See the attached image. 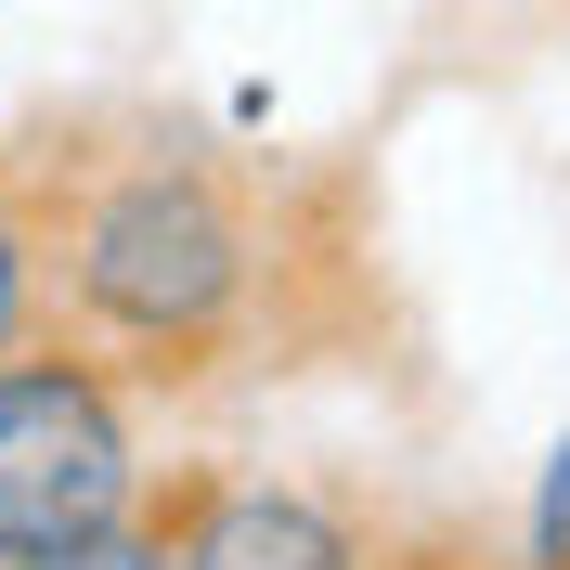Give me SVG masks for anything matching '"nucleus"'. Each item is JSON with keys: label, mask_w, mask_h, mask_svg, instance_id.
<instances>
[{"label": "nucleus", "mask_w": 570, "mask_h": 570, "mask_svg": "<svg viewBox=\"0 0 570 570\" xmlns=\"http://www.w3.org/2000/svg\"><path fill=\"white\" fill-rule=\"evenodd\" d=\"M220 117H234V130H273L285 105H273V78H234V91H220Z\"/></svg>", "instance_id": "0eeeda50"}, {"label": "nucleus", "mask_w": 570, "mask_h": 570, "mask_svg": "<svg viewBox=\"0 0 570 570\" xmlns=\"http://www.w3.org/2000/svg\"><path fill=\"white\" fill-rule=\"evenodd\" d=\"M519 570H570V428L544 441L532 493H519Z\"/></svg>", "instance_id": "423d86ee"}, {"label": "nucleus", "mask_w": 570, "mask_h": 570, "mask_svg": "<svg viewBox=\"0 0 570 570\" xmlns=\"http://www.w3.org/2000/svg\"><path fill=\"white\" fill-rule=\"evenodd\" d=\"M52 337V220H39V169H0V363Z\"/></svg>", "instance_id": "20e7f679"}, {"label": "nucleus", "mask_w": 570, "mask_h": 570, "mask_svg": "<svg viewBox=\"0 0 570 570\" xmlns=\"http://www.w3.org/2000/svg\"><path fill=\"white\" fill-rule=\"evenodd\" d=\"M156 532H169V570H402V544L351 493L285 480V466H234V454L169 466Z\"/></svg>", "instance_id": "7ed1b4c3"}, {"label": "nucleus", "mask_w": 570, "mask_h": 570, "mask_svg": "<svg viewBox=\"0 0 570 570\" xmlns=\"http://www.w3.org/2000/svg\"><path fill=\"white\" fill-rule=\"evenodd\" d=\"M0 570H169V532H156V505H142V519H117V532L27 544V558H0Z\"/></svg>", "instance_id": "39448f33"}, {"label": "nucleus", "mask_w": 570, "mask_h": 570, "mask_svg": "<svg viewBox=\"0 0 570 570\" xmlns=\"http://www.w3.org/2000/svg\"><path fill=\"white\" fill-rule=\"evenodd\" d=\"M402 570H466V558H428V544H402ZM505 570H519V558H505Z\"/></svg>", "instance_id": "6e6552de"}, {"label": "nucleus", "mask_w": 570, "mask_h": 570, "mask_svg": "<svg viewBox=\"0 0 570 570\" xmlns=\"http://www.w3.org/2000/svg\"><path fill=\"white\" fill-rule=\"evenodd\" d=\"M39 220H52V324L142 390H208L273 324L285 247H273V208L220 156H181V142L52 156Z\"/></svg>", "instance_id": "f257e3e1"}, {"label": "nucleus", "mask_w": 570, "mask_h": 570, "mask_svg": "<svg viewBox=\"0 0 570 570\" xmlns=\"http://www.w3.org/2000/svg\"><path fill=\"white\" fill-rule=\"evenodd\" d=\"M156 480L169 466H156V390L142 376L78 351L66 324L0 363V558L117 532L156 505Z\"/></svg>", "instance_id": "f03ea898"}]
</instances>
